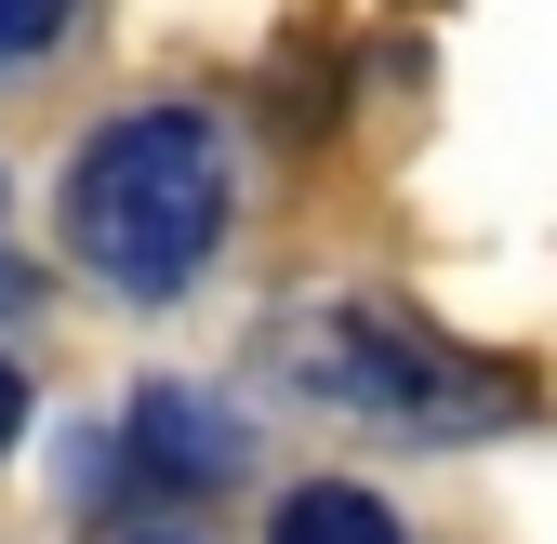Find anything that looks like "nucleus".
Segmentation results:
<instances>
[{
    "instance_id": "f257e3e1",
    "label": "nucleus",
    "mask_w": 557,
    "mask_h": 544,
    "mask_svg": "<svg viewBox=\"0 0 557 544\" xmlns=\"http://www.w3.org/2000/svg\"><path fill=\"white\" fill-rule=\"evenodd\" d=\"M226 213H239V160L213 107H120L66 160V252L120 306H173L226 252Z\"/></svg>"
},
{
    "instance_id": "f03ea898",
    "label": "nucleus",
    "mask_w": 557,
    "mask_h": 544,
    "mask_svg": "<svg viewBox=\"0 0 557 544\" xmlns=\"http://www.w3.org/2000/svg\"><path fill=\"white\" fill-rule=\"evenodd\" d=\"M265 359L293 372L319 412H345V425H398V438H478V425L518 412V372L438 346V332L398 319V306H306V319L265 332Z\"/></svg>"
},
{
    "instance_id": "7ed1b4c3",
    "label": "nucleus",
    "mask_w": 557,
    "mask_h": 544,
    "mask_svg": "<svg viewBox=\"0 0 557 544\" xmlns=\"http://www.w3.org/2000/svg\"><path fill=\"white\" fill-rule=\"evenodd\" d=\"M133 465L173 479V492H226L239 479V425L199 385H133Z\"/></svg>"
},
{
    "instance_id": "20e7f679",
    "label": "nucleus",
    "mask_w": 557,
    "mask_h": 544,
    "mask_svg": "<svg viewBox=\"0 0 557 544\" xmlns=\"http://www.w3.org/2000/svg\"><path fill=\"white\" fill-rule=\"evenodd\" d=\"M265 544H411L398 518H385V492H359V479H306L293 505H278V531Z\"/></svg>"
},
{
    "instance_id": "39448f33",
    "label": "nucleus",
    "mask_w": 557,
    "mask_h": 544,
    "mask_svg": "<svg viewBox=\"0 0 557 544\" xmlns=\"http://www.w3.org/2000/svg\"><path fill=\"white\" fill-rule=\"evenodd\" d=\"M66 27H81V0H0V66H40Z\"/></svg>"
},
{
    "instance_id": "423d86ee",
    "label": "nucleus",
    "mask_w": 557,
    "mask_h": 544,
    "mask_svg": "<svg viewBox=\"0 0 557 544\" xmlns=\"http://www.w3.org/2000/svg\"><path fill=\"white\" fill-rule=\"evenodd\" d=\"M14 425H27V372L0 359V452H14Z\"/></svg>"
},
{
    "instance_id": "0eeeda50",
    "label": "nucleus",
    "mask_w": 557,
    "mask_h": 544,
    "mask_svg": "<svg viewBox=\"0 0 557 544\" xmlns=\"http://www.w3.org/2000/svg\"><path fill=\"white\" fill-rule=\"evenodd\" d=\"M133 544H186V531H133Z\"/></svg>"
}]
</instances>
